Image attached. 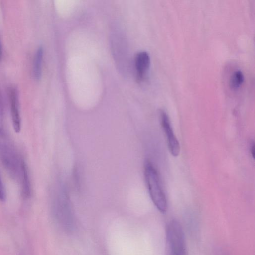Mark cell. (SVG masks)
Wrapping results in <instances>:
<instances>
[{"label":"cell","mask_w":255,"mask_h":255,"mask_svg":"<svg viewBox=\"0 0 255 255\" xmlns=\"http://www.w3.org/2000/svg\"><path fill=\"white\" fill-rule=\"evenodd\" d=\"M0 160L9 176L18 181L24 160L19 155L6 129L0 131Z\"/></svg>","instance_id":"cell-1"},{"label":"cell","mask_w":255,"mask_h":255,"mask_svg":"<svg viewBox=\"0 0 255 255\" xmlns=\"http://www.w3.org/2000/svg\"><path fill=\"white\" fill-rule=\"evenodd\" d=\"M144 174L151 199L158 210L162 213L166 212L167 202L158 173L149 160L145 161Z\"/></svg>","instance_id":"cell-2"},{"label":"cell","mask_w":255,"mask_h":255,"mask_svg":"<svg viewBox=\"0 0 255 255\" xmlns=\"http://www.w3.org/2000/svg\"><path fill=\"white\" fill-rule=\"evenodd\" d=\"M168 255H186V246L182 226L176 221H171L166 227Z\"/></svg>","instance_id":"cell-3"},{"label":"cell","mask_w":255,"mask_h":255,"mask_svg":"<svg viewBox=\"0 0 255 255\" xmlns=\"http://www.w3.org/2000/svg\"><path fill=\"white\" fill-rule=\"evenodd\" d=\"M160 117L169 152L172 156L177 157L180 153V144L174 134L168 115L165 111L162 110L160 111Z\"/></svg>","instance_id":"cell-4"},{"label":"cell","mask_w":255,"mask_h":255,"mask_svg":"<svg viewBox=\"0 0 255 255\" xmlns=\"http://www.w3.org/2000/svg\"><path fill=\"white\" fill-rule=\"evenodd\" d=\"M9 101L12 126L14 131L19 133L21 128V121L19 109L18 94L16 89H9Z\"/></svg>","instance_id":"cell-5"},{"label":"cell","mask_w":255,"mask_h":255,"mask_svg":"<svg viewBox=\"0 0 255 255\" xmlns=\"http://www.w3.org/2000/svg\"><path fill=\"white\" fill-rule=\"evenodd\" d=\"M150 64V58L149 54L144 51L137 53L135 57V67L137 79L141 81L147 74Z\"/></svg>","instance_id":"cell-6"},{"label":"cell","mask_w":255,"mask_h":255,"mask_svg":"<svg viewBox=\"0 0 255 255\" xmlns=\"http://www.w3.org/2000/svg\"><path fill=\"white\" fill-rule=\"evenodd\" d=\"M18 181L21 186V194L23 197L27 198L31 195V184L26 164L23 161L20 174Z\"/></svg>","instance_id":"cell-7"},{"label":"cell","mask_w":255,"mask_h":255,"mask_svg":"<svg viewBox=\"0 0 255 255\" xmlns=\"http://www.w3.org/2000/svg\"><path fill=\"white\" fill-rule=\"evenodd\" d=\"M43 54V48L40 46L35 53L33 62V73L36 80L40 79L41 76Z\"/></svg>","instance_id":"cell-8"},{"label":"cell","mask_w":255,"mask_h":255,"mask_svg":"<svg viewBox=\"0 0 255 255\" xmlns=\"http://www.w3.org/2000/svg\"><path fill=\"white\" fill-rule=\"evenodd\" d=\"M244 80V76L242 71L237 70L232 74L229 80V86L231 88L236 90L242 84Z\"/></svg>","instance_id":"cell-9"},{"label":"cell","mask_w":255,"mask_h":255,"mask_svg":"<svg viewBox=\"0 0 255 255\" xmlns=\"http://www.w3.org/2000/svg\"><path fill=\"white\" fill-rule=\"evenodd\" d=\"M6 129L5 124L4 106L2 94L0 90V130Z\"/></svg>","instance_id":"cell-10"},{"label":"cell","mask_w":255,"mask_h":255,"mask_svg":"<svg viewBox=\"0 0 255 255\" xmlns=\"http://www.w3.org/2000/svg\"><path fill=\"white\" fill-rule=\"evenodd\" d=\"M6 197V191L2 180L0 171V201H3Z\"/></svg>","instance_id":"cell-11"},{"label":"cell","mask_w":255,"mask_h":255,"mask_svg":"<svg viewBox=\"0 0 255 255\" xmlns=\"http://www.w3.org/2000/svg\"><path fill=\"white\" fill-rule=\"evenodd\" d=\"M250 151H251V153L252 157L253 158H255L254 157H255V144H254V143H253L251 144Z\"/></svg>","instance_id":"cell-12"},{"label":"cell","mask_w":255,"mask_h":255,"mask_svg":"<svg viewBox=\"0 0 255 255\" xmlns=\"http://www.w3.org/2000/svg\"><path fill=\"white\" fill-rule=\"evenodd\" d=\"M2 45H1V39L0 38V59H1V58L2 57Z\"/></svg>","instance_id":"cell-13"}]
</instances>
